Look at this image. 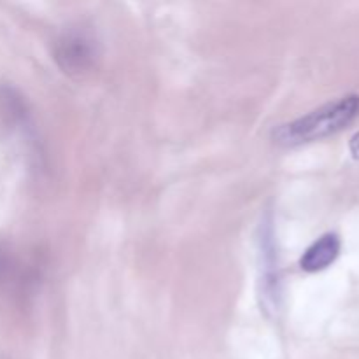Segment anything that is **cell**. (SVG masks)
Returning <instances> with one entry per match:
<instances>
[{"instance_id":"4","label":"cell","mask_w":359,"mask_h":359,"mask_svg":"<svg viewBox=\"0 0 359 359\" xmlns=\"http://www.w3.org/2000/svg\"><path fill=\"white\" fill-rule=\"evenodd\" d=\"M349 149H351V154H353V158L359 160V132L353 137V139H351Z\"/></svg>"},{"instance_id":"2","label":"cell","mask_w":359,"mask_h":359,"mask_svg":"<svg viewBox=\"0 0 359 359\" xmlns=\"http://www.w3.org/2000/svg\"><path fill=\"white\" fill-rule=\"evenodd\" d=\"M98 44L86 32H67L58 39L55 48V60L63 72L81 76L90 72L98 58Z\"/></svg>"},{"instance_id":"1","label":"cell","mask_w":359,"mask_h":359,"mask_svg":"<svg viewBox=\"0 0 359 359\" xmlns=\"http://www.w3.org/2000/svg\"><path fill=\"white\" fill-rule=\"evenodd\" d=\"M359 118V95H347L273 130L279 146L297 147L342 132Z\"/></svg>"},{"instance_id":"3","label":"cell","mask_w":359,"mask_h":359,"mask_svg":"<svg viewBox=\"0 0 359 359\" xmlns=\"http://www.w3.org/2000/svg\"><path fill=\"white\" fill-rule=\"evenodd\" d=\"M342 251V241L337 233H325L318 238L312 245L305 249L300 258V266L304 272L316 273L328 269L332 263L337 262Z\"/></svg>"}]
</instances>
